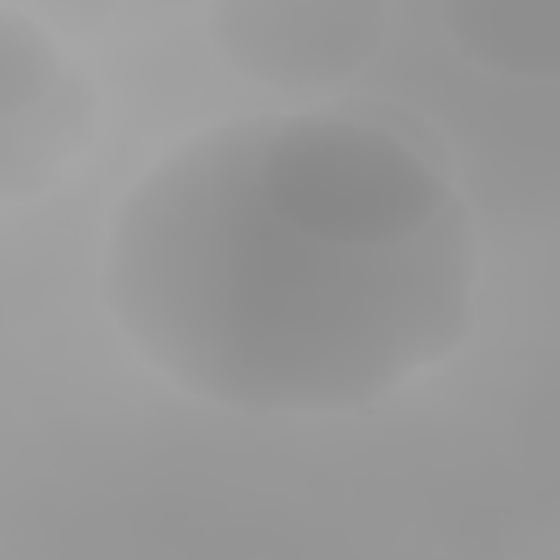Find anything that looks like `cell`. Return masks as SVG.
<instances>
[{
    "label": "cell",
    "mask_w": 560,
    "mask_h": 560,
    "mask_svg": "<svg viewBox=\"0 0 560 560\" xmlns=\"http://www.w3.org/2000/svg\"><path fill=\"white\" fill-rule=\"evenodd\" d=\"M464 192L368 109H280L166 149L105 228L101 298L184 394L245 416L368 411L477 319Z\"/></svg>",
    "instance_id": "obj_1"
},
{
    "label": "cell",
    "mask_w": 560,
    "mask_h": 560,
    "mask_svg": "<svg viewBox=\"0 0 560 560\" xmlns=\"http://www.w3.org/2000/svg\"><path fill=\"white\" fill-rule=\"evenodd\" d=\"M385 0H210L214 52L249 83L315 92L354 79L385 44Z\"/></svg>",
    "instance_id": "obj_2"
},
{
    "label": "cell",
    "mask_w": 560,
    "mask_h": 560,
    "mask_svg": "<svg viewBox=\"0 0 560 560\" xmlns=\"http://www.w3.org/2000/svg\"><path fill=\"white\" fill-rule=\"evenodd\" d=\"M96 127L92 83L22 9L0 4V206L44 192Z\"/></svg>",
    "instance_id": "obj_3"
},
{
    "label": "cell",
    "mask_w": 560,
    "mask_h": 560,
    "mask_svg": "<svg viewBox=\"0 0 560 560\" xmlns=\"http://www.w3.org/2000/svg\"><path fill=\"white\" fill-rule=\"evenodd\" d=\"M442 22L490 74L547 83L560 70V0H442Z\"/></svg>",
    "instance_id": "obj_4"
}]
</instances>
